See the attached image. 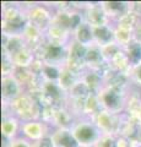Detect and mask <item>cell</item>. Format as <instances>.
Returning a JSON list of instances; mask_svg holds the SVG:
<instances>
[{
  "mask_svg": "<svg viewBox=\"0 0 141 147\" xmlns=\"http://www.w3.org/2000/svg\"><path fill=\"white\" fill-rule=\"evenodd\" d=\"M81 79H82V81L87 85V87L92 93L97 94L104 86V79L98 71L88 70L87 69V70L82 74V77H81Z\"/></svg>",
  "mask_w": 141,
  "mask_h": 147,
  "instance_id": "obj_21",
  "label": "cell"
},
{
  "mask_svg": "<svg viewBox=\"0 0 141 147\" xmlns=\"http://www.w3.org/2000/svg\"><path fill=\"white\" fill-rule=\"evenodd\" d=\"M124 52L128 57L131 66H136L141 64V43L134 39L129 45L124 48Z\"/></svg>",
  "mask_w": 141,
  "mask_h": 147,
  "instance_id": "obj_27",
  "label": "cell"
},
{
  "mask_svg": "<svg viewBox=\"0 0 141 147\" xmlns=\"http://www.w3.org/2000/svg\"><path fill=\"white\" fill-rule=\"evenodd\" d=\"M111 67L113 70H115L118 72H121V74H126V75H129V72L131 70V64L129 61L128 57H126V54L124 52V49H121L119 53H118L114 58L111 60V63H108Z\"/></svg>",
  "mask_w": 141,
  "mask_h": 147,
  "instance_id": "obj_25",
  "label": "cell"
},
{
  "mask_svg": "<svg viewBox=\"0 0 141 147\" xmlns=\"http://www.w3.org/2000/svg\"><path fill=\"white\" fill-rule=\"evenodd\" d=\"M134 38L138 40V42L141 43V24L136 27L135 31H134Z\"/></svg>",
  "mask_w": 141,
  "mask_h": 147,
  "instance_id": "obj_39",
  "label": "cell"
},
{
  "mask_svg": "<svg viewBox=\"0 0 141 147\" xmlns=\"http://www.w3.org/2000/svg\"><path fill=\"white\" fill-rule=\"evenodd\" d=\"M129 77H130L131 84L136 85L141 88V64L131 67V70L129 72Z\"/></svg>",
  "mask_w": 141,
  "mask_h": 147,
  "instance_id": "obj_34",
  "label": "cell"
},
{
  "mask_svg": "<svg viewBox=\"0 0 141 147\" xmlns=\"http://www.w3.org/2000/svg\"><path fill=\"white\" fill-rule=\"evenodd\" d=\"M81 12L84 15V21L87 22L92 27L113 24L106 13V11H104V9L102 7L101 3H86V5L81 10Z\"/></svg>",
  "mask_w": 141,
  "mask_h": 147,
  "instance_id": "obj_9",
  "label": "cell"
},
{
  "mask_svg": "<svg viewBox=\"0 0 141 147\" xmlns=\"http://www.w3.org/2000/svg\"><path fill=\"white\" fill-rule=\"evenodd\" d=\"M3 36H22L28 25L27 13L21 7L20 3H3Z\"/></svg>",
  "mask_w": 141,
  "mask_h": 147,
  "instance_id": "obj_2",
  "label": "cell"
},
{
  "mask_svg": "<svg viewBox=\"0 0 141 147\" xmlns=\"http://www.w3.org/2000/svg\"><path fill=\"white\" fill-rule=\"evenodd\" d=\"M128 93L129 91L104 85L103 88L97 93V96L101 102L102 109L108 110L113 114H123L125 110Z\"/></svg>",
  "mask_w": 141,
  "mask_h": 147,
  "instance_id": "obj_3",
  "label": "cell"
},
{
  "mask_svg": "<svg viewBox=\"0 0 141 147\" xmlns=\"http://www.w3.org/2000/svg\"><path fill=\"white\" fill-rule=\"evenodd\" d=\"M138 121L141 124V110H140V114H139V117H138Z\"/></svg>",
  "mask_w": 141,
  "mask_h": 147,
  "instance_id": "obj_41",
  "label": "cell"
},
{
  "mask_svg": "<svg viewBox=\"0 0 141 147\" xmlns=\"http://www.w3.org/2000/svg\"><path fill=\"white\" fill-rule=\"evenodd\" d=\"M94 147H117V136L103 135Z\"/></svg>",
  "mask_w": 141,
  "mask_h": 147,
  "instance_id": "obj_35",
  "label": "cell"
},
{
  "mask_svg": "<svg viewBox=\"0 0 141 147\" xmlns=\"http://www.w3.org/2000/svg\"><path fill=\"white\" fill-rule=\"evenodd\" d=\"M53 129L45 124L42 120H34V121H27V123H22L21 124V130L20 134L21 136H24L25 139H27L28 141L37 142L39 140L44 139L51 135Z\"/></svg>",
  "mask_w": 141,
  "mask_h": 147,
  "instance_id": "obj_10",
  "label": "cell"
},
{
  "mask_svg": "<svg viewBox=\"0 0 141 147\" xmlns=\"http://www.w3.org/2000/svg\"><path fill=\"white\" fill-rule=\"evenodd\" d=\"M117 147H131L130 139L124 136H117Z\"/></svg>",
  "mask_w": 141,
  "mask_h": 147,
  "instance_id": "obj_38",
  "label": "cell"
},
{
  "mask_svg": "<svg viewBox=\"0 0 141 147\" xmlns=\"http://www.w3.org/2000/svg\"><path fill=\"white\" fill-rule=\"evenodd\" d=\"M81 77L82 76L79 75V74L74 72L72 70H70V69H67L66 66H63V70H61V74H60V77H59L58 85L67 93V92H69L72 87L81 80Z\"/></svg>",
  "mask_w": 141,
  "mask_h": 147,
  "instance_id": "obj_24",
  "label": "cell"
},
{
  "mask_svg": "<svg viewBox=\"0 0 141 147\" xmlns=\"http://www.w3.org/2000/svg\"><path fill=\"white\" fill-rule=\"evenodd\" d=\"M101 49H102V53H103V57H104V59H106V61L111 63L112 59L114 58L123 48L118 43L114 42V43H111V44L106 45V47H102Z\"/></svg>",
  "mask_w": 141,
  "mask_h": 147,
  "instance_id": "obj_32",
  "label": "cell"
},
{
  "mask_svg": "<svg viewBox=\"0 0 141 147\" xmlns=\"http://www.w3.org/2000/svg\"><path fill=\"white\" fill-rule=\"evenodd\" d=\"M27 18H28V24L38 27L39 30L45 32L48 27L52 25L54 11L45 3H34L28 10H27Z\"/></svg>",
  "mask_w": 141,
  "mask_h": 147,
  "instance_id": "obj_7",
  "label": "cell"
},
{
  "mask_svg": "<svg viewBox=\"0 0 141 147\" xmlns=\"http://www.w3.org/2000/svg\"><path fill=\"white\" fill-rule=\"evenodd\" d=\"M140 24H141V17L138 16L136 13H134L133 11H129V12H126L123 17H120L114 25L118 26V27H123V28H126V30L135 31V28H136V27H138Z\"/></svg>",
  "mask_w": 141,
  "mask_h": 147,
  "instance_id": "obj_29",
  "label": "cell"
},
{
  "mask_svg": "<svg viewBox=\"0 0 141 147\" xmlns=\"http://www.w3.org/2000/svg\"><path fill=\"white\" fill-rule=\"evenodd\" d=\"M25 90L21 85L15 80L12 75L10 76H1V99L3 104H9L16 99L20 94H22Z\"/></svg>",
  "mask_w": 141,
  "mask_h": 147,
  "instance_id": "obj_11",
  "label": "cell"
},
{
  "mask_svg": "<svg viewBox=\"0 0 141 147\" xmlns=\"http://www.w3.org/2000/svg\"><path fill=\"white\" fill-rule=\"evenodd\" d=\"M4 115H13L21 123L40 120L42 105L32 94L24 92L9 104H3Z\"/></svg>",
  "mask_w": 141,
  "mask_h": 147,
  "instance_id": "obj_1",
  "label": "cell"
},
{
  "mask_svg": "<svg viewBox=\"0 0 141 147\" xmlns=\"http://www.w3.org/2000/svg\"><path fill=\"white\" fill-rule=\"evenodd\" d=\"M15 64L12 61V58L5 50L1 49V76H10L15 70Z\"/></svg>",
  "mask_w": 141,
  "mask_h": 147,
  "instance_id": "obj_31",
  "label": "cell"
},
{
  "mask_svg": "<svg viewBox=\"0 0 141 147\" xmlns=\"http://www.w3.org/2000/svg\"><path fill=\"white\" fill-rule=\"evenodd\" d=\"M32 147H55V146H54L51 136H47V137H44V139L39 140L37 142H33Z\"/></svg>",
  "mask_w": 141,
  "mask_h": 147,
  "instance_id": "obj_36",
  "label": "cell"
},
{
  "mask_svg": "<svg viewBox=\"0 0 141 147\" xmlns=\"http://www.w3.org/2000/svg\"><path fill=\"white\" fill-rule=\"evenodd\" d=\"M3 38H4V40H3L1 49L5 50L10 57H12L13 54H16L17 52H20L21 49L27 47V44L22 36H10V37L3 36Z\"/></svg>",
  "mask_w": 141,
  "mask_h": 147,
  "instance_id": "obj_23",
  "label": "cell"
},
{
  "mask_svg": "<svg viewBox=\"0 0 141 147\" xmlns=\"http://www.w3.org/2000/svg\"><path fill=\"white\" fill-rule=\"evenodd\" d=\"M87 48L88 47L82 45L74 39H71V42L67 45V58H66L65 66L81 76L87 70V65H86Z\"/></svg>",
  "mask_w": 141,
  "mask_h": 147,
  "instance_id": "obj_6",
  "label": "cell"
},
{
  "mask_svg": "<svg viewBox=\"0 0 141 147\" xmlns=\"http://www.w3.org/2000/svg\"><path fill=\"white\" fill-rule=\"evenodd\" d=\"M11 58L16 67H31L32 64L34 63V60L37 59L34 52L30 47H25L20 52L13 54Z\"/></svg>",
  "mask_w": 141,
  "mask_h": 147,
  "instance_id": "obj_22",
  "label": "cell"
},
{
  "mask_svg": "<svg viewBox=\"0 0 141 147\" xmlns=\"http://www.w3.org/2000/svg\"><path fill=\"white\" fill-rule=\"evenodd\" d=\"M136 140H138L140 144H141V126H140V129H139V131H138V135H136V137H135Z\"/></svg>",
  "mask_w": 141,
  "mask_h": 147,
  "instance_id": "obj_40",
  "label": "cell"
},
{
  "mask_svg": "<svg viewBox=\"0 0 141 147\" xmlns=\"http://www.w3.org/2000/svg\"><path fill=\"white\" fill-rule=\"evenodd\" d=\"M93 38L94 44L99 47H106V45L114 43L115 42V36H114V25H104L93 27Z\"/></svg>",
  "mask_w": 141,
  "mask_h": 147,
  "instance_id": "obj_18",
  "label": "cell"
},
{
  "mask_svg": "<svg viewBox=\"0 0 141 147\" xmlns=\"http://www.w3.org/2000/svg\"><path fill=\"white\" fill-rule=\"evenodd\" d=\"M92 121L96 124L103 135L118 136L121 125V114H113L108 110L102 109L96 114Z\"/></svg>",
  "mask_w": 141,
  "mask_h": 147,
  "instance_id": "obj_8",
  "label": "cell"
},
{
  "mask_svg": "<svg viewBox=\"0 0 141 147\" xmlns=\"http://www.w3.org/2000/svg\"><path fill=\"white\" fill-rule=\"evenodd\" d=\"M76 121H77V118L65 105V107L55 109L53 121H52V129H72Z\"/></svg>",
  "mask_w": 141,
  "mask_h": 147,
  "instance_id": "obj_12",
  "label": "cell"
},
{
  "mask_svg": "<svg viewBox=\"0 0 141 147\" xmlns=\"http://www.w3.org/2000/svg\"><path fill=\"white\" fill-rule=\"evenodd\" d=\"M80 147H94L103 134L91 119H79L71 129Z\"/></svg>",
  "mask_w": 141,
  "mask_h": 147,
  "instance_id": "obj_4",
  "label": "cell"
},
{
  "mask_svg": "<svg viewBox=\"0 0 141 147\" xmlns=\"http://www.w3.org/2000/svg\"><path fill=\"white\" fill-rule=\"evenodd\" d=\"M49 136L55 147H80L71 129H53Z\"/></svg>",
  "mask_w": 141,
  "mask_h": 147,
  "instance_id": "obj_14",
  "label": "cell"
},
{
  "mask_svg": "<svg viewBox=\"0 0 141 147\" xmlns=\"http://www.w3.org/2000/svg\"><path fill=\"white\" fill-rule=\"evenodd\" d=\"M67 45H59V44L49 43L48 40H45L34 52L36 58L47 64L65 66L67 58Z\"/></svg>",
  "mask_w": 141,
  "mask_h": 147,
  "instance_id": "obj_5",
  "label": "cell"
},
{
  "mask_svg": "<svg viewBox=\"0 0 141 147\" xmlns=\"http://www.w3.org/2000/svg\"><path fill=\"white\" fill-rule=\"evenodd\" d=\"M21 121L13 115H3V121H1V135L5 142H9L17 136H20V130H21Z\"/></svg>",
  "mask_w": 141,
  "mask_h": 147,
  "instance_id": "obj_15",
  "label": "cell"
},
{
  "mask_svg": "<svg viewBox=\"0 0 141 147\" xmlns=\"http://www.w3.org/2000/svg\"><path fill=\"white\" fill-rule=\"evenodd\" d=\"M114 36H115V43L119 44L123 49L135 39L134 31L123 28V27H118L115 25H114Z\"/></svg>",
  "mask_w": 141,
  "mask_h": 147,
  "instance_id": "obj_30",
  "label": "cell"
},
{
  "mask_svg": "<svg viewBox=\"0 0 141 147\" xmlns=\"http://www.w3.org/2000/svg\"><path fill=\"white\" fill-rule=\"evenodd\" d=\"M141 110V92L138 90L131 88L126 97V104H125V110L124 113L126 115L134 118L138 120V117Z\"/></svg>",
  "mask_w": 141,
  "mask_h": 147,
  "instance_id": "obj_20",
  "label": "cell"
},
{
  "mask_svg": "<svg viewBox=\"0 0 141 147\" xmlns=\"http://www.w3.org/2000/svg\"><path fill=\"white\" fill-rule=\"evenodd\" d=\"M32 142L28 141L27 139H25L24 136H17L16 139H13L9 142L4 141V146L3 147H32Z\"/></svg>",
  "mask_w": 141,
  "mask_h": 147,
  "instance_id": "obj_33",
  "label": "cell"
},
{
  "mask_svg": "<svg viewBox=\"0 0 141 147\" xmlns=\"http://www.w3.org/2000/svg\"><path fill=\"white\" fill-rule=\"evenodd\" d=\"M101 5L113 24L130 11L129 1H101Z\"/></svg>",
  "mask_w": 141,
  "mask_h": 147,
  "instance_id": "obj_17",
  "label": "cell"
},
{
  "mask_svg": "<svg viewBox=\"0 0 141 147\" xmlns=\"http://www.w3.org/2000/svg\"><path fill=\"white\" fill-rule=\"evenodd\" d=\"M72 39L81 43L82 45H86V47H91L92 44H94L93 27L84 21L82 24L72 32Z\"/></svg>",
  "mask_w": 141,
  "mask_h": 147,
  "instance_id": "obj_19",
  "label": "cell"
},
{
  "mask_svg": "<svg viewBox=\"0 0 141 147\" xmlns=\"http://www.w3.org/2000/svg\"><path fill=\"white\" fill-rule=\"evenodd\" d=\"M12 76L21 85L22 88L26 91L28 88V86L32 84L33 79L36 77V74L31 70V67H15Z\"/></svg>",
  "mask_w": 141,
  "mask_h": 147,
  "instance_id": "obj_26",
  "label": "cell"
},
{
  "mask_svg": "<svg viewBox=\"0 0 141 147\" xmlns=\"http://www.w3.org/2000/svg\"><path fill=\"white\" fill-rule=\"evenodd\" d=\"M44 33H45V39L49 43L59 44V45H67L72 39V33L70 31L63 28V27L53 24V22Z\"/></svg>",
  "mask_w": 141,
  "mask_h": 147,
  "instance_id": "obj_13",
  "label": "cell"
},
{
  "mask_svg": "<svg viewBox=\"0 0 141 147\" xmlns=\"http://www.w3.org/2000/svg\"><path fill=\"white\" fill-rule=\"evenodd\" d=\"M130 11H133L138 16L141 17V1H129Z\"/></svg>",
  "mask_w": 141,
  "mask_h": 147,
  "instance_id": "obj_37",
  "label": "cell"
},
{
  "mask_svg": "<svg viewBox=\"0 0 141 147\" xmlns=\"http://www.w3.org/2000/svg\"><path fill=\"white\" fill-rule=\"evenodd\" d=\"M61 70H63V66L54 65V64H47V63H43L40 76L43 77V80H44V81H49V82H58V81H59V77H60Z\"/></svg>",
  "mask_w": 141,
  "mask_h": 147,
  "instance_id": "obj_28",
  "label": "cell"
},
{
  "mask_svg": "<svg viewBox=\"0 0 141 147\" xmlns=\"http://www.w3.org/2000/svg\"><path fill=\"white\" fill-rule=\"evenodd\" d=\"M22 37H24L27 47H30L33 52H36V50H37L40 45L47 40L45 39L44 32L42 30H39L38 27H36V26L31 25V24L27 25V27L24 31V33H22Z\"/></svg>",
  "mask_w": 141,
  "mask_h": 147,
  "instance_id": "obj_16",
  "label": "cell"
}]
</instances>
